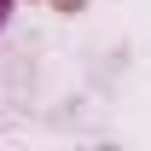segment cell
<instances>
[{
    "label": "cell",
    "mask_w": 151,
    "mask_h": 151,
    "mask_svg": "<svg viewBox=\"0 0 151 151\" xmlns=\"http://www.w3.org/2000/svg\"><path fill=\"white\" fill-rule=\"evenodd\" d=\"M52 6H58V12H81V0H52Z\"/></svg>",
    "instance_id": "cell-1"
},
{
    "label": "cell",
    "mask_w": 151,
    "mask_h": 151,
    "mask_svg": "<svg viewBox=\"0 0 151 151\" xmlns=\"http://www.w3.org/2000/svg\"><path fill=\"white\" fill-rule=\"evenodd\" d=\"M6 18H12V0H0V29H6Z\"/></svg>",
    "instance_id": "cell-2"
}]
</instances>
